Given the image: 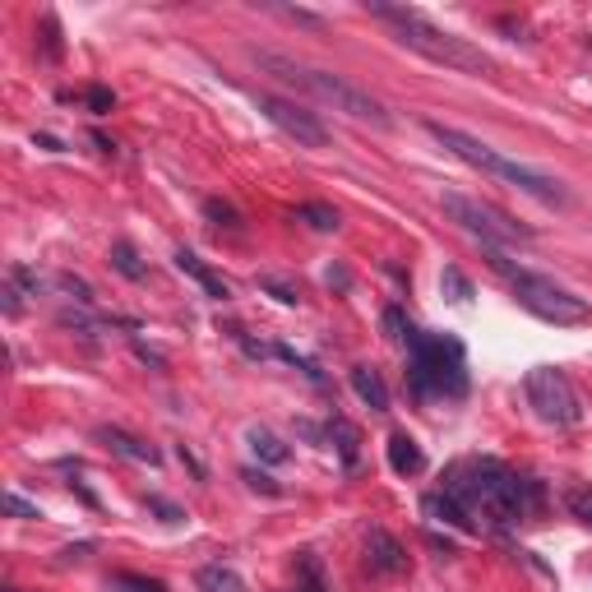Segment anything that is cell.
Segmentation results:
<instances>
[{
	"label": "cell",
	"mask_w": 592,
	"mask_h": 592,
	"mask_svg": "<svg viewBox=\"0 0 592 592\" xmlns=\"http://www.w3.org/2000/svg\"><path fill=\"white\" fill-rule=\"evenodd\" d=\"M255 65L265 69V75L283 79L287 89H296V93H306V98L324 102V107H334V112H343V116L361 120V126L389 130V112H385V102H379L371 89H361V83H352V79L334 75V69L301 65V61L283 56V51H255Z\"/></svg>",
	"instance_id": "obj_2"
},
{
	"label": "cell",
	"mask_w": 592,
	"mask_h": 592,
	"mask_svg": "<svg viewBox=\"0 0 592 592\" xmlns=\"http://www.w3.org/2000/svg\"><path fill=\"white\" fill-rule=\"evenodd\" d=\"M412 357V389L422 398H463L467 394V357L463 343L449 334H422L416 329L408 343Z\"/></svg>",
	"instance_id": "obj_6"
},
{
	"label": "cell",
	"mask_w": 592,
	"mask_h": 592,
	"mask_svg": "<svg viewBox=\"0 0 592 592\" xmlns=\"http://www.w3.org/2000/svg\"><path fill=\"white\" fill-rule=\"evenodd\" d=\"M301 218H306L316 232H338V214H334L329 204H301Z\"/></svg>",
	"instance_id": "obj_21"
},
{
	"label": "cell",
	"mask_w": 592,
	"mask_h": 592,
	"mask_svg": "<svg viewBox=\"0 0 592 592\" xmlns=\"http://www.w3.org/2000/svg\"><path fill=\"white\" fill-rule=\"evenodd\" d=\"M365 569L379 574V579H398V574H408L403 542L385 528H371V537H365Z\"/></svg>",
	"instance_id": "obj_10"
},
{
	"label": "cell",
	"mask_w": 592,
	"mask_h": 592,
	"mask_svg": "<svg viewBox=\"0 0 592 592\" xmlns=\"http://www.w3.org/2000/svg\"><path fill=\"white\" fill-rule=\"evenodd\" d=\"M98 440L112 449V454H120V459H130V463H158V449L153 445H144V440H134V435H126V430H112V426H102L98 430Z\"/></svg>",
	"instance_id": "obj_12"
},
{
	"label": "cell",
	"mask_w": 592,
	"mask_h": 592,
	"mask_svg": "<svg viewBox=\"0 0 592 592\" xmlns=\"http://www.w3.org/2000/svg\"><path fill=\"white\" fill-rule=\"evenodd\" d=\"M265 287L278 296V301H283V306H296V301H301V292H296V287H287V283H278V278H265Z\"/></svg>",
	"instance_id": "obj_27"
},
{
	"label": "cell",
	"mask_w": 592,
	"mask_h": 592,
	"mask_svg": "<svg viewBox=\"0 0 592 592\" xmlns=\"http://www.w3.org/2000/svg\"><path fill=\"white\" fill-rule=\"evenodd\" d=\"M246 440H250V449H255V454L265 459V463H287V459H292V449H287L283 440H278L273 430H265V426H250Z\"/></svg>",
	"instance_id": "obj_18"
},
{
	"label": "cell",
	"mask_w": 592,
	"mask_h": 592,
	"mask_svg": "<svg viewBox=\"0 0 592 592\" xmlns=\"http://www.w3.org/2000/svg\"><path fill=\"white\" fill-rule=\"evenodd\" d=\"M426 130H430L435 139H440V144H445L449 153H454V158H463L467 167L486 171V177H496V181H510L514 190H524V195L542 200V204H569L565 185L555 181V177H546V171H537V167H528V163L510 158V153H500V149H491V144H481L477 134L454 130V126H440V120H426Z\"/></svg>",
	"instance_id": "obj_4"
},
{
	"label": "cell",
	"mask_w": 592,
	"mask_h": 592,
	"mask_svg": "<svg viewBox=\"0 0 592 592\" xmlns=\"http://www.w3.org/2000/svg\"><path fill=\"white\" fill-rule=\"evenodd\" d=\"M177 269L195 278V283H200L208 296H214V301H228V296H232V283H228V278H222L218 269H208L195 250H185V246H181V250H177Z\"/></svg>",
	"instance_id": "obj_11"
},
{
	"label": "cell",
	"mask_w": 592,
	"mask_h": 592,
	"mask_svg": "<svg viewBox=\"0 0 592 592\" xmlns=\"http://www.w3.org/2000/svg\"><path fill=\"white\" fill-rule=\"evenodd\" d=\"M112 265H116L120 273H126V278H144V265L134 259V250L126 246V241H120V246H112Z\"/></svg>",
	"instance_id": "obj_24"
},
{
	"label": "cell",
	"mask_w": 592,
	"mask_h": 592,
	"mask_svg": "<svg viewBox=\"0 0 592 592\" xmlns=\"http://www.w3.org/2000/svg\"><path fill=\"white\" fill-rule=\"evenodd\" d=\"M445 491L463 504L467 518H473L477 528L481 524L514 528V524H524V518L537 514V486L518 477L514 467H504L500 459H467V463H459L454 473H449Z\"/></svg>",
	"instance_id": "obj_1"
},
{
	"label": "cell",
	"mask_w": 592,
	"mask_h": 592,
	"mask_svg": "<svg viewBox=\"0 0 592 592\" xmlns=\"http://www.w3.org/2000/svg\"><path fill=\"white\" fill-rule=\"evenodd\" d=\"M329 440L338 445L343 467H357V459H361V430L347 422V416H334V422H329Z\"/></svg>",
	"instance_id": "obj_16"
},
{
	"label": "cell",
	"mask_w": 592,
	"mask_h": 592,
	"mask_svg": "<svg viewBox=\"0 0 592 592\" xmlns=\"http://www.w3.org/2000/svg\"><path fill=\"white\" fill-rule=\"evenodd\" d=\"M422 510L435 518V524H449V528H459V532H477V524L467 518V510H463V504H459L454 496H449V491L426 496V500H422Z\"/></svg>",
	"instance_id": "obj_13"
},
{
	"label": "cell",
	"mask_w": 592,
	"mask_h": 592,
	"mask_svg": "<svg viewBox=\"0 0 592 592\" xmlns=\"http://www.w3.org/2000/svg\"><path fill=\"white\" fill-rule=\"evenodd\" d=\"M296 592H329V574L316 551L296 555Z\"/></svg>",
	"instance_id": "obj_17"
},
{
	"label": "cell",
	"mask_w": 592,
	"mask_h": 592,
	"mask_svg": "<svg viewBox=\"0 0 592 592\" xmlns=\"http://www.w3.org/2000/svg\"><path fill=\"white\" fill-rule=\"evenodd\" d=\"M440 287L449 292V301H459V306H467V301H473V283H467V278L454 269V265H449L445 269V278H440Z\"/></svg>",
	"instance_id": "obj_22"
},
{
	"label": "cell",
	"mask_w": 592,
	"mask_h": 592,
	"mask_svg": "<svg viewBox=\"0 0 592 592\" xmlns=\"http://www.w3.org/2000/svg\"><path fill=\"white\" fill-rule=\"evenodd\" d=\"M389 467H394L398 477H416V473H422V467H426V454H422V449H416L412 435H403V430L389 435Z\"/></svg>",
	"instance_id": "obj_14"
},
{
	"label": "cell",
	"mask_w": 592,
	"mask_h": 592,
	"mask_svg": "<svg viewBox=\"0 0 592 592\" xmlns=\"http://www.w3.org/2000/svg\"><path fill=\"white\" fill-rule=\"evenodd\" d=\"M445 214L459 222L463 232H473L481 246H518V241H532V232L524 228V222H514L504 208L486 204V200H473V195H459V190H449V195L440 200Z\"/></svg>",
	"instance_id": "obj_7"
},
{
	"label": "cell",
	"mask_w": 592,
	"mask_h": 592,
	"mask_svg": "<svg viewBox=\"0 0 592 592\" xmlns=\"http://www.w3.org/2000/svg\"><path fill=\"white\" fill-rule=\"evenodd\" d=\"M565 504H569V514L579 518L583 528H592V486H574V491L565 496Z\"/></svg>",
	"instance_id": "obj_23"
},
{
	"label": "cell",
	"mask_w": 592,
	"mask_h": 592,
	"mask_svg": "<svg viewBox=\"0 0 592 592\" xmlns=\"http://www.w3.org/2000/svg\"><path fill=\"white\" fill-rule=\"evenodd\" d=\"M116 588H130V592H167L158 579H134V574H116Z\"/></svg>",
	"instance_id": "obj_26"
},
{
	"label": "cell",
	"mask_w": 592,
	"mask_h": 592,
	"mask_svg": "<svg viewBox=\"0 0 592 592\" xmlns=\"http://www.w3.org/2000/svg\"><path fill=\"white\" fill-rule=\"evenodd\" d=\"M5 510H10L14 518H42V510H38V504H28L20 491H10V496H5Z\"/></svg>",
	"instance_id": "obj_25"
},
{
	"label": "cell",
	"mask_w": 592,
	"mask_h": 592,
	"mask_svg": "<svg viewBox=\"0 0 592 592\" xmlns=\"http://www.w3.org/2000/svg\"><path fill=\"white\" fill-rule=\"evenodd\" d=\"M89 102H93V107H98V112H107V107H112V102H116V98H112L107 89H93V93H89Z\"/></svg>",
	"instance_id": "obj_28"
},
{
	"label": "cell",
	"mask_w": 592,
	"mask_h": 592,
	"mask_svg": "<svg viewBox=\"0 0 592 592\" xmlns=\"http://www.w3.org/2000/svg\"><path fill=\"white\" fill-rule=\"evenodd\" d=\"M352 389H357V398L371 412H389V389H385V379H379L371 365H352Z\"/></svg>",
	"instance_id": "obj_15"
},
{
	"label": "cell",
	"mask_w": 592,
	"mask_h": 592,
	"mask_svg": "<svg viewBox=\"0 0 592 592\" xmlns=\"http://www.w3.org/2000/svg\"><path fill=\"white\" fill-rule=\"evenodd\" d=\"M481 250H486V259H491V269L504 278V283H510V292L518 296V306L532 310L537 320H546V324H583L592 316L583 296H574L569 287H561L546 273L514 265L510 250H500V246H481Z\"/></svg>",
	"instance_id": "obj_5"
},
{
	"label": "cell",
	"mask_w": 592,
	"mask_h": 592,
	"mask_svg": "<svg viewBox=\"0 0 592 592\" xmlns=\"http://www.w3.org/2000/svg\"><path fill=\"white\" fill-rule=\"evenodd\" d=\"M528 403L532 412L542 416L546 426H579L583 422V403H579V389L569 385L565 371H555V365H532L528 379Z\"/></svg>",
	"instance_id": "obj_8"
},
{
	"label": "cell",
	"mask_w": 592,
	"mask_h": 592,
	"mask_svg": "<svg viewBox=\"0 0 592 592\" xmlns=\"http://www.w3.org/2000/svg\"><path fill=\"white\" fill-rule=\"evenodd\" d=\"M385 329H389V338H394V343H403V347H408L412 334H416V324L403 316V306H389V310H385Z\"/></svg>",
	"instance_id": "obj_20"
},
{
	"label": "cell",
	"mask_w": 592,
	"mask_h": 592,
	"mask_svg": "<svg viewBox=\"0 0 592 592\" xmlns=\"http://www.w3.org/2000/svg\"><path fill=\"white\" fill-rule=\"evenodd\" d=\"M365 10H371L375 20H385V24L394 28V38L403 42L408 51H416V56H426V61H435V65L459 69V75H491V69H496V61L486 56L481 47L463 42V38H454V33H445V28H435L422 10L379 5V0H371Z\"/></svg>",
	"instance_id": "obj_3"
},
{
	"label": "cell",
	"mask_w": 592,
	"mask_h": 592,
	"mask_svg": "<svg viewBox=\"0 0 592 592\" xmlns=\"http://www.w3.org/2000/svg\"><path fill=\"white\" fill-rule=\"evenodd\" d=\"M200 588L204 592H246V583H241V574L232 565H204L200 569Z\"/></svg>",
	"instance_id": "obj_19"
},
{
	"label": "cell",
	"mask_w": 592,
	"mask_h": 592,
	"mask_svg": "<svg viewBox=\"0 0 592 592\" xmlns=\"http://www.w3.org/2000/svg\"><path fill=\"white\" fill-rule=\"evenodd\" d=\"M5 592H24V588H5Z\"/></svg>",
	"instance_id": "obj_29"
},
{
	"label": "cell",
	"mask_w": 592,
	"mask_h": 592,
	"mask_svg": "<svg viewBox=\"0 0 592 592\" xmlns=\"http://www.w3.org/2000/svg\"><path fill=\"white\" fill-rule=\"evenodd\" d=\"M259 112H265L283 134H292L301 149H324V144H329L324 120H320L316 112H306L301 102H287V98H269V93H265V98H259Z\"/></svg>",
	"instance_id": "obj_9"
}]
</instances>
